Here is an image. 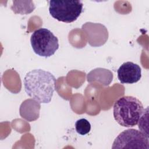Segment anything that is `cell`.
<instances>
[{"mask_svg":"<svg viewBox=\"0 0 149 149\" xmlns=\"http://www.w3.org/2000/svg\"><path fill=\"white\" fill-rule=\"evenodd\" d=\"M24 90L27 94L39 103L47 104L52 99L55 89L56 79L49 72L34 69L24 78Z\"/></svg>","mask_w":149,"mask_h":149,"instance_id":"1","label":"cell"},{"mask_svg":"<svg viewBox=\"0 0 149 149\" xmlns=\"http://www.w3.org/2000/svg\"><path fill=\"white\" fill-rule=\"evenodd\" d=\"M143 110V105L139 100L127 95L122 97L115 101L113 114L119 125L130 127L138 124Z\"/></svg>","mask_w":149,"mask_h":149,"instance_id":"2","label":"cell"},{"mask_svg":"<svg viewBox=\"0 0 149 149\" xmlns=\"http://www.w3.org/2000/svg\"><path fill=\"white\" fill-rule=\"evenodd\" d=\"M30 42L34 52L45 58L53 55L59 48L58 38L46 28L36 30L31 36Z\"/></svg>","mask_w":149,"mask_h":149,"instance_id":"3","label":"cell"},{"mask_svg":"<svg viewBox=\"0 0 149 149\" xmlns=\"http://www.w3.org/2000/svg\"><path fill=\"white\" fill-rule=\"evenodd\" d=\"M49 12L56 20L72 23L77 20L83 12V3L81 1H49Z\"/></svg>","mask_w":149,"mask_h":149,"instance_id":"4","label":"cell"},{"mask_svg":"<svg viewBox=\"0 0 149 149\" xmlns=\"http://www.w3.org/2000/svg\"><path fill=\"white\" fill-rule=\"evenodd\" d=\"M112 148L149 149L148 137L134 129L125 130L115 139Z\"/></svg>","mask_w":149,"mask_h":149,"instance_id":"5","label":"cell"},{"mask_svg":"<svg viewBox=\"0 0 149 149\" xmlns=\"http://www.w3.org/2000/svg\"><path fill=\"white\" fill-rule=\"evenodd\" d=\"M118 78L122 84H133L141 77L140 67L132 62L123 63L118 69Z\"/></svg>","mask_w":149,"mask_h":149,"instance_id":"6","label":"cell"},{"mask_svg":"<svg viewBox=\"0 0 149 149\" xmlns=\"http://www.w3.org/2000/svg\"><path fill=\"white\" fill-rule=\"evenodd\" d=\"M31 2V1H27L26 5H23L22 4V1H13V5L11 6V9L15 13H20L21 15L30 13L33 12L36 8L33 2L30 3Z\"/></svg>","mask_w":149,"mask_h":149,"instance_id":"7","label":"cell"},{"mask_svg":"<svg viewBox=\"0 0 149 149\" xmlns=\"http://www.w3.org/2000/svg\"><path fill=\"white\" fill-rule=\"evenodd\" d=\"M148 107H147L146 109H144L143 113L138 122L139 128L143 134H144L147 137L148 136Z\"/></svg>","mask_w":149,"mask_h":149,"instance_id":"8","label":"cell"},{"mask_svg":"<svg viewBox=\"0 0 149 149\" xmlns=\"http://www.w3.org/2000/svg\"><path fill=\"white\" fill-rule=\"evenodd\" d=\"M75 129L79 134L85 135L90 132L91 130V125L86 119L81 118L76 122Z\"/></svg>","mask_w":149,"mask_h":149,"instance_id":"9","label":"cell"}]
</instances>
